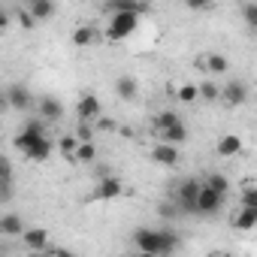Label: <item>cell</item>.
<instances>
[{
    "label": "cell",
    "instance_id": "cell-1",
    "mask_svg": "<svg viewBox=\"0 0 257 257\" xmlns=\"http://www.w3.org/2000/svg\"><path fill=\"white\" fill-rule=\"evenodd\" d=\"M134 245L143 254H170V251H179V236L170 233V230L140 227V230H134Z\"/></svg>",
    "mask_w": 257,
    "mask_h": 257
},
{
    "label": "cell",
    "instance_id": "cell-2",
    "mask_svg": "<svg viewBox=\"0 0 257 257\" xmlns=\"http://www.w3.org/2000/svg\"><path fill=\"white\" fill-rule=\"evenodd\" d=\"M137 28H140V13H112V16H109L106 37H109L112 43H121V40L131 37Z\"/></svg>",
    "mask_w": 257,
    "mask_h": 257
},
{
    "label": "cell",
    "instance_id": "cell-3",
    "mask_svg": "<svg viewBox=\"0 0 257 257\" xmlns=\"http://www.w3.org/2000/svg\"><path fill=\"white\" fill-rule=\"evenodd\" d=\"M200 191H203V182H197V179L179 182L176 200H179V209H182L185 215H197V197H200Z\"/></svg>",
    "mask_w": 257,
    "mask_h": 257
},
{
    "label": "cell",
    "instance_id": "cell-4",
    "mask_svg": "<svg viewBox=\"0 0 257 257\" xmlns=\"http://www.w3.org/2000/svg\"><path fill=\"white\" fill-rule=\"evenodd\" d=\"M224 197H227V194H221V191H215V188H209V185L203 182V191H200V197H197V215H203V218L215 215V212L224 206Z\"/></svg>",
    "mask_w": 257,
    "mask_h": 257
},
{
    "label": "cell",
    "instance_id": "cell-5",
    "mask_svg": "<svg viewBox=\"0 0 257 257\" xmlns=\"http://www.w3.org/2000/svg\"><path fill=\"white\" fill-rule=\"evenodd\" d=\"M100 115H103V103H100L94 94H82L79 103H76V118H79V121H94V124H97Z\"/></svg>",
    "mask_w": 257,
    "mask_h": 257
},
{
    "label": "cell",
    "instance_id": "cell-6",
    "mask_svg": "<svg viewBox=\"0 0 257 257\" xmlns=\"http://www.w3.org/2000/svg\"><path fill=\"white\" fill-rule=\"evenodd\" d=\"M121 194H124V182H121L118 176H103V179L97 182L91 200H115V197H121Z\"/></svg>",
    "mask_w": 257,
    "mask_h": 257
},
{
    "label": "cell",
    "instance_id": "cell-7",
    "mask_svg": "<svg viewBox=\"0 0 257 257\" xmlns=\"http://www.w3.org/2000/svg\"><path fill=\"white\" fill-rule=\"evenodd\" d=\"M197 67L212 73V76H221V73L230 70V61L224 55H218V52H206V55H197Z\"/></svg>",
    "mask_w": 257,
    "mask_h": 257
},
{
    "label": "cell",
    "instance_id": "cell-8",
    "mask_svg": "<svg viewBox=\"0 0 257 257\" xmlns=\"http://www.w3.org/2000/svg\"><path fill=\"white\" fill-rule=\"evenodd\" d=\"M22 239H25V248L34 251V254H46V248H49V230H43V227H31V230H25Z\"/></svg>",
    "mask_w": 257,
    "mask_h": 257
},
{
    "label": "cell",
    "instance_id": "cell-9",
    "mask_svg": "<svg viewBox=\"0 0 257 257\" xmlns=\"http://www.w3.org/2000/svg\"><path fill=\"white\" fill-rule=\"evenodd\" d=\"M55 152V143L49 140V137H40V140H34L22 155L28 158V161H34V164H40V161H49V155Z\"/></svg>",
    "mask_w": 257,
    "mask_h": 257
},
{
    "label": "cell",
    "instance_id": "cell-10",
    "mask_svg": "<svg viewBox=\"0 0 257 257\" xmlns=\"http://www.w3.org/2000/svg\"><path fill=\"white\" fill-rule=\"evenodd\" d=\"M248 100V88H245V82H227L224 85V91H221V103H227V106H242Z\"/></svg>",
    "mask_w": 257,
    "mask_h": 257
},
{
    "label": "cell",
    "instance_id": "cell-11",
    "mask_svg": "<svg viewBox=\"0 0 257 257\" xmlns=\"http://www.w3.org/2000/svg\"><path fill=\"white\" fill-rule=\"evenodd\" d=\"M25 10H28L37 22H49V19H55V13H58L55 0H25Z\"/></svg>",
    "mask_w": 257,
    "mask_h": 257
},
{
    "label": "cell",
    "instance_id": "cell-12",
    "mask_svg": "<svg viewBox=\"0 0 257 257\" xmlns=\"http://www.w3.org/2000/svg\"><path fill=\"white\" fill-rule=\"evenodd\" d=\"M7 103L13 106V109H19V112H28L31 109V91L25 88V85H10L7 88Z\"/></svg>",
    "mask_w": 257,
    "mask_h": 257
},
{
    "label": "cell",
    "instance_id": "cell-13",
    "mask_svg": "<svg viewBox=\"0 0 257 257\" xmlns=\"http://www.w3.org/2000/svg\"><path fill=\"white\" fill-rule=\"evenodd\" d=\"M152 161L161 164V167L179 164V146H173V143H158V146L152 149Z\"/></svg>",
    "mask_w": 257,
    "mask_h": 257
},
{
    "label": "cell",
    "instance_id": "cell-14",
    "mask_svg": "<svg viewBox=\"0 0 257 257\" xmlns=\"http://www.w3.org/2000/svg\"><path fill=\"white\" fill-rule=\"evenodd\" d=\"M215 152H218V158H236V155H242V137H236V134L218 137Z\"/></svg>",
    "mask_w": 257,
    "mask_h": 257
},
{
    "label": "cell",
    "instance_id": "cell-15",
    "mask_svg": "<svg viewBox=\"0 0 257 257\" xmlns=\"http://www.w3.org/2000/svg\"><path fill=\"white\" fill-rule=\"evenodd\" d=\"M155 134H158V143H173V146H182V143L188 140V127H185L182 121H176V124L164 127V131H155Z\"/></svg>",
    "mask_w": 257,
    "mask_h": 257
},
{
    "label": "cell",
    "instance_id": "cell-16",
    "mask_svg": "<svg viewBox=\"0 0 257 257\" xmlns=\"http://www.w3.org/2000/svg\"><path fill=\"white\" fill-rule=\"evenodd\" d=\"M70 40H73V46H76V49H88V46H94V43L100 40V31H97V28H91V25H82V28H73Z\"/></svg>",
    "mask_w": 257,
    "mask_h": 257
},
{
    "label": "cell",
    "instance_id": "cell-17",
    "mask_svg": "<svg viewBox=\"0 0 257 257\" xmlns=\"http://www.w3.org/2000/svg\"><path fill=\"white\" fill-rule=\"evenodd\" d=\"M106 13H149V4H143V0H106Z\"/></svg>",
    "mask_w": 257,
    "mask_h": 257
},
{
    "label": "cell",
    "instance_id": "cell-18",
    "mask_svg": "<svg viewBox=\"0 0 257 257\" xmlns=\"http://www.w3.org/2000/svg\"><path fill=\"white\" fill-rule=\"evenodd\" d=\"M40 115H43L46 121H61V118H64V103H61L58 97H43V100H40Z\"/></svg>",
    "mask_w": 257,
    "mask_h": 257
},
{
    "label": "cell",
    "instance_id": "cell-19",
    "mask_svg": "<svg viewBox=\"0 0 257 257\" xmlns=\"http://www.w3.org/2000/svg\"><path fill=\"white\" fill-rule=\"evenodd\" d=\"M0 233H4V236H22V233H25V221H22L19 215L7 212L4 218H0Z\"/></svg>",
    "mask_w": 257,
    "mask_h": 257
},
{
    "label": "cell",
    "instance_id": "cell-20",
    "mask_svg": "<svg viewBox=\"0 0 257 257\" xmlns=\"http://www.w3.org/2000/svg\"><path fill=\"white\" fill-rule=\"evenodd\" d=\"M233 227H236V230H251V227H257V209L239 206V212H236V218H233Z\"/></svg>",
    "mask_w": 257,
    "mask_h": 257
},
{
    "label": "cell",
    "instance_id": "cell-21",
    "mask_svg": "<svg viewBox=\"0 0 257 257\" xmlns=\"http://www.w3.org/2000/svg\"><path fill=\"white\" fill-rule=\"evenodd\" d=\"M239 206L257 209V179H245L242 182V194H239Z\"/></svg>",
    "mask_w": 257,
    "mask_h": 257
},
{
    "label": "cell",
    "instance_id": "cell-22",
    "mask_svg": "<svg viewBox=\"0 0 257 257\" xmlns=\"http://www.w3.org/2000/svg\"><path fill=\"white\" fill-rule=\"evenodd\" d=\"M115 94H118L121 100H134V97H137V79L118 76V79H115Z\"/></svg>",
    "mask_w": 257,
    "mask_h": 257
},
{
    "label": "cell",
    "instance_id": "cell-23",
    "mask_svg": "<svg viewBox=\"0 0 257 257\" xmlns=\"http://www.w3.org/2000/svg\"><path fill=\"white\" fill-rule=\"evenodd\" d=\"M79 137L76 134H70V137H61V143H58V149H61V155H64V161H70V164H76V149H79Z\"/></svg>",
    "mask_w": 257,
    "mask_h": 257
},
{
    "label": "cell",
    "instance_id": "cell-24",
    "mask_svg": "<svg viewBox=\"0 0 257 257\" xmlns=\"http://www.w3.org/2000/svg\"><path fill=\"white\" fill-rule=\"evenodd\" d=\"M97 161V146L91 140H82L76 149V164H94Z\"/></svg>",
    "mask_w": 257,
    "mask_h": 257
},
{
    "label": "cell",
    "instance_id": "cell-25",
    "mask_svg": "<svg viewBox=\"0 0 257 257\" xmlns=\"http://www.w3.org/2000/svg\"><path fill=\"white\" fill-rule=\"evenodd\" d=\"M176 97H179L182 103H194V100H200V85L185 82V85H179V88H176Z\"/></svg>",
    "mask_w": 257,
    "mask_h": 257
},
{
    "label": "cell",
    "instance_id": "cell-26",
    "mask_svg": "<svg viewBox=\"0 0 257 257\" xmlns=\"http://www.w3.org/2000/svg\"><path fill=\"white\" fill-rule=\"evenodd\" d=\"M221 91H224V85H218V82H200V97L203 100H209V103H215V100H221Z\"/></svg>",
    "mask_w": 257,
    "mask_h": 257
},
{
    "label": "cell",
    "instance_id": "cell-27",
    "mask_svg": "<svg viewBox=\"0 0 257 257\" xmlns=\"http://www.w3.org/2000/svg\"><path fill=\"white\" fill-rule=\"evenodd\" d=\"M206 185H209V188H215V191H221V194H227V191H230V179H227L224 173H212V176H206Z\"/></svg>",
    "mask_w": 257,
    "mask_h": 257
},
{
    "label": "cell",
    "instance_id": "cell-28",
    "mask_svg": "<svg viewBox=\"0 0 257 257\" xmlns=\"http://www.w3.org/2000/svg\"><path fill=\"white\" fill-rule=\"evenodd\" d=\"M242 19L248 28L257 31V0H248V4H242Z\"/></svg>",
    "mask_w": 257,
    "mask_h": 257
},
{
    "label": "cell",
    "instance_id": "cell-29",
    "mask_svg": "<svg viewBox=\"0 0 257 257\" xmlns=\"http://www.w3.org/2000/svg\"><path fill=\"white\" fill-rule=\"evenodd\" d=\"M176 121H182L176 112H161V115L155 118V131H164V127H170V124H176Z\"/></svg>",
    "mask_w": 257,
    "mask_h": 257
},
{
    "label": "cell",
    "instance_id": "cell-30",
    "mask_svg": "<svg viewBox=\"0 0 257 257\" xmlns=\"http://www.w3.org/2000/svg\"><path fill=\"white\" fill-rule=\"evenodd\" d=\"M94 134H97V124L94 121H79V131H76L79 140H94Z\"/></svg>",
    "mask_w": 257,
    "mask_h": 257
},
{
    "label": "cell",
    "instance_id": "cell-31",
    "mask_svg": "<svg viewBox=\"0 0 257 257\" xmlns=\"http://www.w3.org/2000/svg\"><path fill=\"white\" fill-rule=\"evenodd\" d=\"M19 25H22L25 31H34V25H37V19H34V16H31V13H28L25 7H22V13H19Z\"/></svg>",
    "mask_w": 257,
    "mask_h": 257
},
{
    "label": "cell",
    "instance_id": "cell-32",
    "mask_svg": "<svg viewBox=\"0 0 257 257\" xmlns=\"http://www.w3.org/2000/svg\"><path fill=\"white\" fill-rule=\"evenodd\" d=\"M185 7H188V10H194V13H203V10H209V7H212V0H185Z\"/></svg>",
    "mask_w": 257,
    "mask_h": 257
},
{
    "label": "cell",
    "instance_id": "cell-33",
    "mask_svg": "<svg viewBox=\"0 0 257 257\" xmlns=\"http://www.w3.org/2000/svg\"><path fill=\"white\" fill-rule=\"evenodd\" d=\"M0 31H10V13H0Z\"/></svg>",
    "mask_w": 257,
    "mask_h": 257
}]
</instances>
